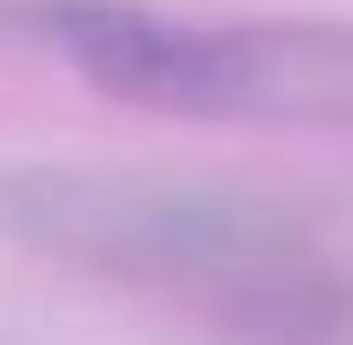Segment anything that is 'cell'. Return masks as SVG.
Here are the masks:
<instances>
[{
    "label": "cell",
    "mask_w": 353,
    "mask_h": 345,
    "mask_svg": "<svg viewBox=\"0 0 353 345\" xmlns=\"http://www.w3.org/2000/svg\"><path fill=\"white\" fill-rule=\"evenodd\" d=\"M0 45L188 121L353 128V23H181L143 0H0Z\"/></svg>",
    "instance_id": "2"
},
{
    "label": "cell",
    "mask_w": 353,
    "mask_h": 345,
    "mask_svg": "<svg viewBox=\"0 0 353 345\" xmlns=\"http://www.w3.org/2000/svg\"><path fill=\"white\" fill-rule=\"evenodd\" d=\"M0 240L90 278L203 293L225 323L323 255L279 196L136 165H0Z\"/></svg>",
    "instance_id": "1"
}]
</instances>
